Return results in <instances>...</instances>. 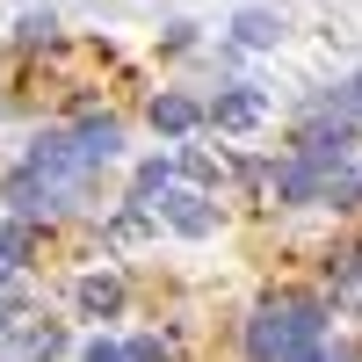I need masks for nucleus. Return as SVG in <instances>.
I'll use <instances>...</instances> for the list:
<instances>
[{
    "mask_svg": "<svg viewBox=\"0 0 362 362\" xmlns=\"http://www.w3.org/2000/svg\"><path fill=\"white\" fill-rule=\"evenodd\" d=\"M261 116H268V87H254V80H225L218 95L203 102V124H210V131H232V138L254 131Z\"/></svg>",
    "mask_w": 362,
    "mask_h": 362,
    "instance_id": "obj_1",
    "label": "nucleus"
},
{
    "mask_svg": "<svg viewBox=\"0 0 362 362\" xmlns=\"http://www.w3.org/2000/svg\"><path fill=\"white\" fill-rule=\"evenodd\" d=\"M319 189H326V167H312V160H268V196L276 203H290V210H305V203H319Z\"/></svg>",
    "mask_w": 362,
    "mask_h": 362,
    "instance_id": "obj_2",
    "label": "nucleus"
},
{
    "mask_svg": "<svg viewBox=\"0 0 362 362\" xmlns=\"http://www.w3.org/2000/svg\"><path fill=\"white\" fill-rule=\"evenodd\" d=\"M145 124H153L160 138H196L203 131V102L181 95V87H160V95L145 102Z\"/></svg>",
    "mask_w": 362,
    "mask_h": 362,
    "instance_id": "obj_3",
    "label": "nucleus"
},
{
    "mask_svg": "<svg viewBox=\"0 0 362 362\" xmlns=\"http://www.w3.org/2000/svg\"><path fill=\"white\" fill-rule=\"evenodd\" d=\"M153 210H160V218H167L181 239H210V232H218V203H210V196H196V189H167Z\"/></svg>",
    "mask_w": 362,
    "mask_h": 362,
    "instance_id": "obj_4",
    "label": "nucleus"
},
{
    "mask_svg": "<svg viewBox=\"0 0 362 362\" xmlns=\"http://www.w3.org/2000/svg\"><path fill=\"white\" fill-rule=\"evenodd\" d=\"M73 160L95 174V167H109V160H124V124L116 116H87V124L73 131Z\"/></svg>",
    "mask_w": 362,
    "mask_h": 362,
    "instance_id": "obj_5",
    "label": "nucleus"
},
{
    "mask_svg": "<svg viewBox=\"0 0 362 362\" xmlns=\"http://www.w3.org/2000/svg\"><path fill=\"white\" fill-rule=\"evenodd\" d=\"M283 44V15L276 8H239L232 15V51H276Z\"/></svg>",
    "mask_w": 362,
    "mask_h": 362,
    "instance_id": "obj_6",
    "label": "nucleus"
},
{
    "mask_svg": "<svg viewBox=\"0 0 362 362\" xmlns=\"http://www.w3.org/2000/svg\"><path fill=\"white\" fill-rule=\"evenodd\" d=\"M73 305H80L87 319H116V312H124V276H102V268H95V276H80V283H73Z\"/></svg>",
    "mask_w": 362,
    "mask_h": 362,
    "instance_id": "obj_7",
    "label": "nucleus"
},
{
    "mask_svg": "<svg viewBox=\"0 0 362 362\" xmlns=\"http://www.w3.org/2000/svg\"><path fill=\"white\" fill-rule=\"evenodd\" d=\"M247 362H290V334H283V319L268 305L247 319Z\"/></svg>",
    "mask_w": 362,
    "mask_h": 362,
    "instance_id": "obj_8",
    "label": "nucleus"
},
{
    "mask_svg": "<svg viewBox=\"0 0 362 362\" xmlns=\"http://www.w3.org/2000/svg\"><path fill=\"white\" fill-rule=\"evenodd\" d=\"M319 210H334V218H355V210H362V167H355V160L326 174V189H319Z\"/></svg>",
    "mask_w": 362,
    "mask_h": 362,
    "instance_id": "obj_9",
    "label": "nucleus"
},
{
    "mask_svg": "<svg viewBox=\"0 0 362 362\" xmlns=\"http://www.w3.org/2000/svg\"><path fill=\"white\" fill-rule=\"evenodd\" d=\"M167 189H174V160H160V153H153V160H138V174H131V203H138V210H153Z\"/></svg>",
    "mask_w": 362,
    "mask_h": 362,
    "instance_id": "obj_10",
    "label": "nucleus"
},
{
    "mask_svg": "<svg viewBox=\"0 0 362 362\" xmlns=\"http://www.w3.org/2000/svg\"><path fill=\"white\" fill-rule=\"evenodd\" d=\"M174 174H189V189H196V196H210V189L225 181V167L210 160L203 145H181V153H174Z\"/></svg>",
    "mask_w": 362,
    "mask_h": 362,
    "instance_id": "obj_11",
    "label": "nucleus"
},
{
    "mask_svg": "<svg viewBox=\"0 0 362 362\" xmlns=\"http://www.w3.org/2000/svg\"><path fill=\"white\" fill-rule=\"evenodd\" d=\"M15 44H29V51L44 44V51H51V44H58V15H51V8H29V15L15 22Z\"/></svg>",
    "mask_w": 362,
    "mask_h": 362,
    "instance_id": "obj_12",
    "label": "nucleus"
},
{
    "mask_svg": "<svg viewBox=\"0 0 362 362\" xmlns=\"http://www.w3.org/2000/svg\"><path fill=\"white\" fill-rule=\"evenodd\" d=\"M124 362H174V348H167L160 334H131V341H124Z\"/></svg>",
    "mask_w": 362,
    "mask_h": 362,
    "instance_id": "obj_13",
    "label": "nucleus"
},
{
    "mask_svg": "<svg viewBox=\"0 0 362 362\" xmlns=\"http://www.w3.org/2000/svg\"><path fill=\"white\" fill-rule=\"evenodd\" d=\"M37 239H29V218H15V225H0V261H22Z\"/></svg>",
    "mask_w": 362,
    "mask_h": 362,
    "instance_id": "obj_14",
    "label": "nucleus"
},
{
    "mask_svg": "<svg viewBox=\"0 0 362 362\" xmlns=\"http://www.w3.org/2000/svg\"><path fill=\"white\" fill-rule=\"evenodd\" d=\"M80 362H124V341H109V334H87V341H80Z\"/></svg>",
    "mask_w": 362,
    "mask_h": 362,
    "instance_id": "obj_15",
    "label": "nucleus"
},
{
    "mask_svg": "<svg viewBox=\"0 0 362 362\" xmlns=\"http://www.w3.org/2000/svg\"><path fill=\"white\" fill-rule=\"evenodd\" d=\"M160 51H167V58H181V51H196V22H167V37H160Z\"/></svg>",
    "mask_w": 362,
    "mask_h": 362,
    "instance_id": "obj_16",
    "label": "nucleus"
},
{
    "mask_svg": "<svg viewBox=\"0 0 362 362\" xmlns=\"http://www.w3.org/2000/svg\"><path fill=\"white\" fill-rule=\"evenodd\" d=\"M290 362H355V348H348V341H319V348H305V355H290Z\"/></svg>",
    "mask_w": 362,
    "mask_h": 362,
    "instance_id": "obj_17",
    "label": "nucleus"
},
{
    "mask_svg": "<svg viewBox=\"0 0 362 362\" xmlns=\"http://www.w3.org/2000/svg\"><path fill=\"white\" fill-rule=\"evenodd\" d=\"M341 102H348V109H355V116H362V66H355V73H348V80H341Z\"/></svg>",
    "mask_w": 362,
    "mask_h": 362,
    "instance_id": "obj_18",
    "label": "nucleus"
},
{
    "mask_svg": "<svg viewBox=\"0 0 362 362\" xmlns=\"http://www.w3.org/2000/svg\"><path fill=\"white\" fill-rule=\"evenodd\" d=\"M0 290H8V261H0Z\"/></svg>",
    "mask_w": 362,
    "mask_h": 362,
    "instance_id": "obj_19",
    "label": "nucleus"
}]
</instances>
